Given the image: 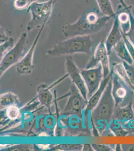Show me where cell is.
<instances>
[{
  "mask_svg": "<svg viewBox=\"0 0 134 151\" xmlns=\"http://www.w3.org/2000/svg\"><path fill=\"white\" fill-rule=\"evenodd\" d=\"M111 18L94 11L85 13L74 22L65 25L62 33L66 38L96 34L104 27Z\"/></svg>",
  "mask_w": 134,
  "mask_h": 151,
  "instance_id": "6da1fadb",
  "label": "cell"
},
{
  "mask_svg": "<svg viewBox=\"0 0 134 151\" xmlns=\"http://www.w3.org/2000/svg\"><path fill=\"white\" fill-rule=\"evenodd\" d=\"M115 102L112 95V76L100 100L91 112L92 124L100 133L109 129L115 110Z\"/></svg>",
  "mask_w": 134,
  "mask_h": 151,
  "instance_id": "7a4b0ae2",
  "label": "cell"
},
{
  "mask_svg": "<svg viewBox=\"0 0 134 151\" xmlns=\"http://www.w3.org/2000/svg\"><path fill=\"white\" fill-rule=\"evenodd\" d=\"M93 45L91 35L75 36L59 41L48 50L46 54L53 57H66L78 53L89 55Z\"/></svg>",
  "mask_w": 134,
  "mask_h": 151,
  "instance_id": "3957f363",
  "label": "cell"
},
{
  "mask_svg": "<svg viewBox=\"0 0 134 151\" xmlns=\"http://www.w3.org/2000/svg\"><path fill=\"white\" fill-rule=\"evenodd\" d=\"M57 0H49L46 2H35L27 8V13L31 15V19L26 26V30L31 31L40 29L46 25L53 12Z\"/></svg>",
  "mask_w": 134,
  "mask_h": 151,
  "instance_id": "277c9868",
  "label": "cell"
},
{
  "mask_svg": "<svg viewBox=\"0 0 134 151\" xmlns=\"http://www.w3.org/2000/svg\"><path fill=\"white\" fill-rule=\"evenodd\" d=\"M28 34L22 33L17 42L1 59L0 76L2 77L7 70L13 65L17 64L25 55L28 47Z\"/></svg>",
  "mask_w": 134,
  "mask_h": 151,
  "instance_id": "5b68a950",
  "label": "cell"
},
{
  "mask_svg": "<svg viewBox=\"0 0 134 151\" xmlns=\"http://www.w3.org/2000/svg\"><path fill=\"white\" fill-rule=\"evenodd\" d=\"M112 71V95L116 107H123L132 103L134 90L127 83L111 69Z\"/></svg>",
  "mask_w": 134,
  "mask_h": 151,
  "instance_id": "8992f818",
  "label": "cell"
},
{
  "mask_svg": "<svg viewBox=\"0 0 134 151\" xmlns=\"http://www.w3.org/2000/svg\"><path fill=\"white\" fill-rule=\"evenodd\" d=\"M63 113L65 115H76L82 117L83 111L87 107L88 101L85 99L76 86L73 84Z\"/></svg>",
  "mask_w": 134,
  "mask_h": 151,
  "instance_id": "52a82bcc",
  "label": "cell"
},
{
  "mask_svg": "<svg viewBox=\"0 0 134 151\" xmlns=\"http://www.w3.org/2000/svg\"><path fill=\"white\" fill-rule=\"evenodd\" d=\"M80 72L88 90V98L96 92L104 78L103 68L101 64L90 69H80Z\"/></svg>",
  "mask_w": 134,
  "mask_h": 151,
  "instance_id": "ba28073f",
  "label": "cell"
},
{
  "mask_svg": "<svg viewBox=\"0 0 134 151\" xmlns=\"http://www.w3.org/2000/svg\"><path fill=\"white\" fill-rule=\"evenodd\" d=\"M109 55L106 47L105 40L100 41L95 48L93 55L87 63L86 69L97 67L99 64L102 65L104 78L106 77L111 72Z\"/></svg>",
  "mask_w": 134,
  "mask_h": 151,
  "instance_id": "9c48e42d",
  "label": "cell"
},
{
  "mask_svg": "<svg viewBox=\"0 0 134 151\" xmlns=\"http://www.w3.org/2000/svg\"><path fill=\"white\" fill-rule=\"evenodd\" d=\"M65 67L66 74L71 79L72 82L78 89L84 98L88 101V90L81 74L80 69L77 65L72 55L66 56Z\"/></svg>",
  "mask_w": 134,
  "mask_h": 151,
  "instance_id": "30bf717a",
  "label": "cell"
},
{
  "mask_svg": "<svg viewBox=\"0 0 134 151\" xmlns=\"http://www.w3.org/2000/svg\"><path fill=\"white\" fill-rule=\"evenodd\" d=\"M43 26L39 29V32L36 38L34 40V42L29 50L26 52L25 55L22 59L16 65V71L21 75H30L33 73L34 68L33 63L34 53L36 50V47L41 37L43 31L44 29L45 26Z\"/></svg>",
  "mask_w": 134,
  "mask_h": 151,
  "instance_id": "8fae6325",
  "label": "cell"
},
{
  "mask_svg": "<svg viewBox=\"0 0 134 151\" xmlns=\"http://www.w3.org/2000/svg\"><path fill=\"white\" fill-rule=\"evenodd\" d=\"M114 18V22L112 28L105 41L106 47L109 56L112 53L114 47L123 38V33L121 28L117 12Z\"/></svg>",
  "mask_w": 134,
  "mask_h": 151,
  "instance_id": "7c38bea8",
  "label": "cell"
},
{
  "mask_svg": "<svg viewBox=\"0 0 134 151\" xmlns=\"http://www.w3.org/2000/svg\"><path fill=\"white\" fill-rule=\"evenodd\" d=\"M112 76V71L111 70V72L109 75L107 76L106 77L104 78L98 89L97 90L96 92L89 99L88 104L84 112L85 114H87L89 112L92 111V110L97 106L106 88L107 87V85L108 84Z\"/></svg>",
  "mask_w": 134,
  "mask_h": 151,
  "instance_id": "4fadbf2b",
  "label": "cell"
},
{
  "mask_svg": "<svg viewBox=\"0 0 134 151\" xmlns=\"http://www.w3.org/2000/svg\"><path fill=\"white\" fill-rule=\"evenodd\" d=\"M51 88L45 84H41L37 88V96L41 105L50 109L54 100L53 95L50 91Z\"/></svg>",
  "mask_w": 134,
  "mask_h": 151,
  "instance_id": "5bb4252c",
  "label": "cell"
},
{
  "mask_svg": "<svg viewBox=\"0 0 134 151\" xmlns=\"http://www.w3.org/2000/svg\"><path fill=\"white\" fill-rule=\"evenodd\" d=\"M122 124L134 119V110L131 103L123 107H116L113 119Z\"/></svg>",
  "mask_w": 134,
  "mask_h": 151,
  "instance_id": "9a60e30c",
  "label": "cell"
},
{
  "mask_svg": "<svg viewBox=\"0 0 134 151\" xmlns=\"http://www.w3.org/2000/svg\"><path fill=\"white\" fill-rule=\"evenodd\" d=\"M113 50L115 52L116 55L122 61L127 62L128 64L134 65V60L126 47L123 38L116 44L114 47Z\"/></svg>",
  "mask_w": 134,
  "mask_h": 151,
  "instance_id": "2e32d148",
  "label": "cell"
},
{
  "mask_svg": "<svg viewBox=\"0 0 134 151\" xmlns=\"http://www.w3.org/2000/svg\"><path fill=\"white\" fill-rule=\"evenodd\" d=\"M20 103L19 96L14 93L8 92L1 94L0 105L2 108H7L12 106H18Z\"/></svg>",
  "mask_w": 134,
  "mask_h": 151,
  "instance_id": "e0dca14e",
  "label": "cell"
},
{
  "mask_svg": "<svg viewBox=\"0 0 134 151\" xmlns=\"http://www.w3.org/2000/svg\"><path fill=\"white\" fill-rule=\"evenodd\" d=\"M100 11L103 15L114 18L116 14L111 0H96Z\"/></svg>",
  "mask_w": 134,
  "mask_h": 151,
  "instance_id": "ac0fdd59",
  "label": "cell"
},
{
  "mask_svg": "<svg viewBox=\"0 0 134 151\" xmlns=\"http://www.w3.org/2000/svg\"><path fill=\"white\" fill-rule=\"evenodd\" d=\"M131 6H128V11L130 16V27L129 30L125 34L134 47V17L131 11Z\"/></svg>",
  "mask_w": 134,
  "mask_h": 151,
  "instance_id": "d6986e66",
  "label": "cell"
},
{
  "mask_svg": "<svg viewBox=\"0 0 134 151\" xmlns=\"http://www.w3.org/2000/svg\"><path fill=\"white\" fill-rule=\"evenodd\" d=\"M6 115L9 119L16 120L20 116V109L16 105L9 107L6 108Z\"/></svg>",
  "mask_w": 134,
  "mask_h": 151,
  "instance_id": "ffe728a7",
  "label": "cell"
},
{
  "mask_svg": "<svg viewBox=\"0 0 134 151\" xmlns=\"http://www.w3.org/2000/svg\"><path fill=\"white\" fill-rule=\"evenodd\" d=\"M14 45V38L10 37L8 40L1 43V59Z\"/></svg>",
  "mask_w": 134,
  "mask_h": 151,
  "instance_id": "44dd1931",
  "label": "cell"
},
{
  "mask_svg": "<svg viewBox=\"0 0 134 151\" xmlns=\"http://www.w3.org/2000/svg\"><path fill=\"white\" fill-rule=\"evenodd\" d=\"M38 0H14V6L18 10L28 8L34 2H37Z\"/></svg>",
  "mask_w": 134,
  "mask_h": 151,
  "instance_id": "7402d4cb",
  "label": "cell"
},
{
  "mask_svg": "<svg viewBox=\"0 0 134 151\" xmlns=\"http://www.w3.org/2000/svg\"><path fill=\"white\" fill-rule=\"evenodd\" d=\"M83 145L81 144H61L57 147V149L61 151H81Z\"/></svg>",
  "mask_w": 134,
  "mask_h": 151,
  "instance_id": "603a6c76",
  "label": "cell"
},
{
  "mask_svg": "<svg viewBox=\"0 0 134 151\" xmlns=\"http://www.w3.org/2000/svg\"><path fill=\"white\" fill-rule=\"evenodd\" d=\"M126 74L131 84L134 87V65L128 64L127 62L122 61Z\"/></svg>",
  "mask_w": 134,
  "mask_h": 151,
  "instance_id": "cb8c5ba5",
  "label": "cell"
},
{
  "mask_svg": "<svg viewBox=\"0 0 134 151\" xmlns=\"http://www.w3.org/2000/svg\"><path fill=\"white\" fill-rule=\"evenodd\" d=\"M92 146L94 151H111L114 149L107 145L92 144Z\"/></svg>",
  "mask_w": 134,
  "mask_h": 151,
  "instance_id": "d4e9b609",
  "label": "cell"
},
{
  "mask_svg": "<svg viewBox=\"0 0 134 151\" xmlns=\"http://www.w3.org/2000/svg\"><path fill=\"white\" fill-rule=\"evenodd\" d=\"M122 151H134V144L121 145Z\"/></svg>",
  "mask_w": 134,
  "mask_h": 151,
  "instance_id": "484cf974",
  "label": "cell"
},
{
  "mask_svg": "<svg viewBox=\"0 0 134 151\" xmlns=\"http://www.w3.org/2000/svg\"><path fill=\"white\" fill-rule=\"evenodd\" d=\"M83 151H94L92 147V145L85 144L83 145Z\"/></svg>",
  "mask_w": 134,
  "mask_h": 151,
  "instance_id": "4316f807",
  "label": "cell"
},
{
  "mask_svg": "<svg viewBox=\"0 0 134 151\" xmlns=\"http://www.w3.org/2000/svg\"><path fill=\"white\" fill-rule=\"evenodd\" d=\"M132 2L133 4L130 5L131 6V11L132 14L133 15L134 17V0H132Z\"/></svg>",
  "mask_w": 134,
  "mask_h": 151,
  "instance_id": "83f0119b",
  "label": "cell"
}]
</instances>
